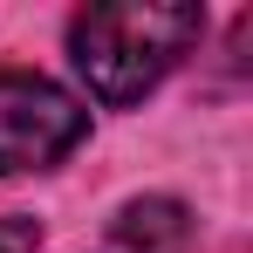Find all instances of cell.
<instances>
[{"mask_svg":"<svg viewBox=\"0 0 253 253\" xmlns=\"http://www.w3.org/2000/svg\"><path fill=\"white\" fill-rule=\"evenodd\" d=\"M35 247H42V226L35 219H21V212L0 219V253H35Z\"/></svg>","mask_w":253,"mask_h":253,"instance_id":"cell-4","label":"cell"},{"mask_svg":"<svg viewBox=\"0 0 253 253\" xmlns=\"http://www.w3.org/2000/svg\"><path fill=\"white\" fill-rule=\"evenodd\" d=\"M206 35V14L185 0H110L69 21V62L96 103H137L165 83Z\"/></svg>","mask_w":253,"mask_h":253,"instance_id":"cell-1","label":"cell"},{"mask_svg":"<svg viewBox=\"0 0 253 253\" xmlns=\"http://www.w3.org/2000/svg\"><path fill=\"white\" fill-rule=\"evenodd\" d=\"M185 206L178 199H130L124 212H117V240L124 247H137V253H165V247H178L185 240Z\"/></svg>","mask_w":253,"mask_h":253,"instance_id":"cell-3","label":"cell"},{"mask_svg":"<svg viewBox=\"0 0 253 253\" xmlns=\"http://www.w3.org/2000/svg\"><path fill=\"white\" fill-rule=\"evenodd\" d=\"M89 137V110L35 69H0V178L62 165Z\"/></svg>","mask_w":253,"mask_h":253,"instance_id":"cell-2","label":"cell"}]
</instances>
